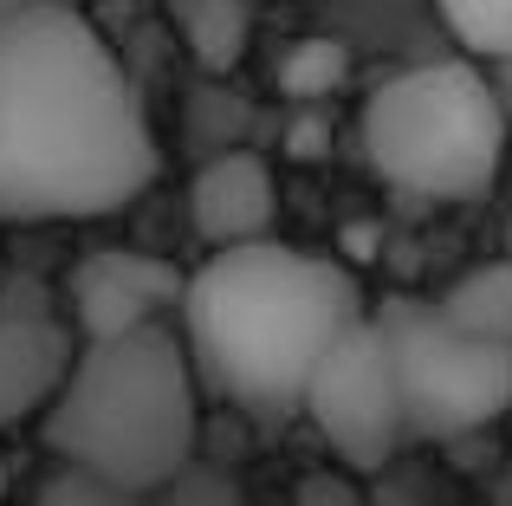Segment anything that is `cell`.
Wrapping results in <instances>:
<instances>
[{"label": "cell", "mask_w": 512, "mask_h": 506, "mask_svg": "<svg viewBox=\"0 0 512 506\" xmlns=\"http://www.w3.org/2000/svg\"><path fill=\"white\" fill-rule=\"evenodd\" d=\"M175 318V338L214 396L260 422H286L299 416L318 357L363 318V292L338 260L266 234L182 273Z\"/></svg>", "instance_id": "7a4b0ae2"}, {"label": "cell", "mask_w": 512, "mask_h": 506, "mask_svg": "<svg viewBox=\"0 0 512 506\" xmlns=\"http://www.w3.org/2000/svg\"><path fill=\"white\" fill-rule=\"evenodd\" d=\"M156 506H240V487L227 468H214V461H188L182 474H169L163 487H156Z\"/></svg>", "instance_id": "9a60e30c"}, {"label": "cell", "mask_w": 512, "mask_h": 506, "mask_svg": "<svg viewBox=\"0 0 512 506\" xmlns=\"http://www.w3.org/2000/svg\"><path fill=\"white\" fill-rule=\"evenodd\" d=\"M65 299H72V325L85 331V344H98L163 325V312H175V299H182V273L137 247H91L78 253Z\"/></svg>", "instance_id": "52a82bcc"}, {"label": "cell", "mask_w": 512, "mask_h": 506, "mask_svg": "<svg viewBox=\"0 0 512 506\" xmlns=\"http://www.w3.org/2000/svg\"><path fill=\"white\" fill-rule=\"evenodd\" d=\"M344 78H350V52L325 33L299 39V46L279 59V91H286V98H331Z\"/></svg>", "instance_id": "7c38bea8"}, {"label": "cell", "mask_w": 512, "mask_h": 506, "mask_svg": "<svg viewBox=\"0 0 512 506\" xmlns=\"http://www.w3.org/2000/svg\"><path fill=\"white\" fill-rule=\"evenodd\" d=\"M72 338L33 305H7L0 312V429L39 416L59 396L65 370H72Z\"/></svg>", "instance_id": "9c48e42d"}, {"label": "cell", "mask_w": 512, "mask_h": 506, "mask_svg": "<svg viewBox=\"0 0 512 506\" xmlns=\"http://www.w3.org/2000/svg\"><path fill=\"white\" fill-rule=\"evenodd\" d=\"M299 416H312V429L331 442V455L350 461L357 474H376L402 448L409 416H402L396 364H389V344H383V331H376L370 312L318 357Z\"/></svg>", "instance_id": "8992f818"}, {"label": "cell", "mask_w": 512, "mask_h": 506, "mask_svg": "<svg viewBox=\"0 0 512 506\" xmlns=\"http://www.w3.org/2000/svg\"><path fill=\"white\" fill-rule=\"evenodd\" d=\"M435 312L454 331H467V338H487V344H506L512 351V260H487L474 273H461L435 299Z\"/></svg>", "instance_id": "8fae6325"}, {"label": "cell", "mask_w": 512, "mask_h": 506, "mask_svg": "<svg viewBox=\"0 0 512 506\" xmlns=\"http://www.w3.org/2000/svg\"><path fill=\"white\" fill-rule=\"evenodd\" d=\"M156 182L117 52L59 0H0V221H91Z\"/></svg>", "instance_id": "6da1fadb"}, {"label": "cell", "mask_w": 512, "mask_h": 506, "mask_svg": "<svg viewBox=\"0 0 512 506\" xmlns=\"http://www.w3.org/2000/svg\"><path fill=\"white\" fill-rule=\"evenodd\" d=\"M33 506H156V494H137V487H117V481H104V474H91V468L52 461V474L39 481Z\"/></svg>", "instance_id": "5bb4252c"}, {"label": "cell", "mask_w": 512, "mask_h": 506, "mask_svg": "<svg viewBox=\"0 0 512 506\" xmlns=\"http://www.w3.org/2000/svg\"><path fill=\"white\" fill-rule=\"evenodd\" d=\"M493 91H500V111H506V130H512V52H506V59H493Z\"/></svg>", "instance_id": "2e32d148"}, {"label": "cell", "mask_w": 512, "mask_h": 506, "mask_svg": "<svg viewBox=\"0 0 512 506\" xmlns=\"http://www.w3.org/2000/svg\"><path fill=\"white\" fill-rule=\"evenodd\" d=\"M59 7H85V0H59Z\"/></svg>", "instance_id": "ac0fdd59"}, {"label": "cell", "mask_w": 512, "mask_h": 506, "mask_svg": "<svg viewBox=\"0 0 512 506\" xmlns=\"http://www.w3.org/2000/svg\"><path fill=\"white\" fill-rule=\"evenodd\" d=\"M506 137L512 130L500 91L467 59L409 65L363 104V156L376 163V176L409 195H435V202L493 189Z\"/></svg>", "instance_id": "277c9868"}, {"label": "cell", "mask_w": 512, "mask_h": 506, "mask_svg": "<svg viewBox=\"0 0 512 506\" xmlns=\"http://www.w3.org/2000/svg\"><path fill=\"white\" fill-rule=\"evenodd\" d=\"M500 260H512V221H506V247H500Z\"/></svg>", "instance_id": "e0dca14e"}, {"label": "cell", "mask_w": 512, "mask_h": 506, "mask_svg": "<svg viewBox=\"0 0 512 506\" xmlns=\"http://www.w3.org/2000/svg\"><path fill=\"white\" fill-rule=\"evenodd\" d=\"M389 344L409 435H474L512 409V351L467 338L435 312V299H389L370 312Z\"/></svg>", "instance_id": "5b68a950"}, {"label": "cell", "mask_w": 512, "mask_h": 506, "mask_svg": "<svg viewBox=\"0 0 512 506\" xmlns=\"http://www.w3.org/2000/svg\"><path fill=\"white\" fill-rule=\"evenodd\" d=\"M169 20L175 39L188 46L195 72H234L247 59V39H253V7L247 0H169Z\"/></svg>", "instance_id": "30bf717a"}, {"label": "cell", "mask_w": 512, "mask_h": 506, "mask_svg": "<svg viewBox=\"0 0 512 506\" xmlns=\"http://www.w3.org/2000/svg\"><path fill=\"white\" fill-rule=\"evenodd\" d=\"M273 221H279V182L260 150H221L195 169V182H188L195 241H208L214 253L247 247V241H266Z\"/></svg>", "instance_id": "ba28073f"}, {"label": "cell", "mask_w": 512, "mask_h": 506, "mask_svg": "<svg viewBox=\"0 0 512 506\" xmlns=\"http://www.w3.org/2000/svg\"><path fill=\"white\" fill-rule=\"evenodd\" d=\"M448 33L461 39L474 59H506L512 52V0H435Z\"/></svg>", "instance_id": "4fadbf2b"}, {"label": "cell", "mask_w": 512, "mask_h": 506, "mask_svg": "<svg viewBox=\"0 0 512 506\" xmlns=\"http://www.w3.org/2000/svg\"><path fill=\"white\" fill-rule=\"evenodd\" d=\"M0 481H7V474H0Z\"/></svg>", "instance_id": "d6986e66"}, {"label": "cell", "mask_w": 512, "mask_h": 506, "mask_svg": "<svg viewBox=\"0 0 512 506\" xmlns=\"http://www.w3.org/2000/svg\"><path fill=\"white\" fill-rule=\"evenodd\" d=\"M201 396L195 364L169 325L98 338L72 357L59 396L46 403V448L65 468H91L117 487L156 494L195 461Z\"/></svg>", "instance_id": "3957f363"}]
</instances>
